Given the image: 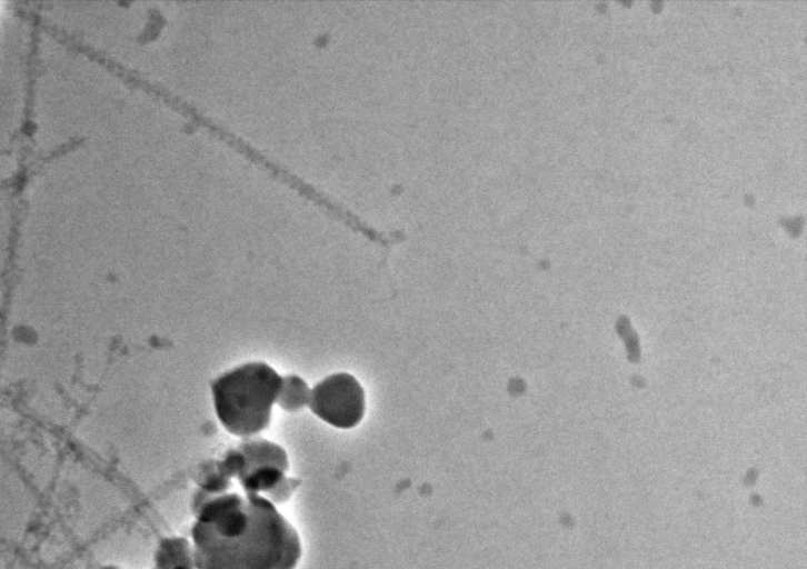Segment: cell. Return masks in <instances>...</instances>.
I'll use <instances>...</instances> for the list:
<instances>
[{
    "instance_id": "cell-2",
    "label": "cell",
    "mask_w": 807,
    "mask_h": 569,
    "mask_svg": "<svg viewBox=\"0 0 807 569\" xmlns=\"http://www.w3.org/2000/svg\"><path fill=\"white\" fill-rule=\"evenodd\" d=\"M282 377L269 365L248 362L219 376L211 385L216 415L239 437L265 430L277 403Z\"/></svg>"
},
{
    "instance_id": "cell-4",
    "label": "cell",
    "mask_w": 807,
    "mask_h": 569,
    "mask_svg": "<svg viewBox=\"0 0 807 569\" xmlns=\"http://www.w3.org/2000/svg\"><path fill=\"white\" fill-rule=\"evenodd\" d=\"M237 481L241 491L262 496L276 506L288 501L299 485L297 479L287 477L286 470L276 466L253 468Z\"/></svg>"
},
{
    "instance_id": "cell-3",
    "label": "cell",
    "mask_w": 807,
    "mask_h": 569,
    "mask_svg": "<svg viewBox=\"0 0 807 569\" xmlns=\"http://www.w3.org/2000/svg\"><path fill=\"white\" fill-rule=\"evenodd\" d=\"M308 407L326 423L339 429H351L365 416V390L352 375L332 373L310 390Z\"/></svg>"
},
{
    "instance_id": "cell-1",
    "label": "cell",
    "mask_w": 807,
    "mask_h": 569,
    "mask_svg": "<svg viewBox=\"0 0 807 569\" xmlns=\"http://www.w3.org/2000/svg\"><path fill=\"white\" fill-rule=\"evenodd\" d=\"M197 569H296V528L262 496L231 490L203 505L190 528Z\"/></svg>"
},
{
    "instance_id": "cell-6",
    "label": "cell",
    "mask_w": 807,
    "mask_h": 569,
    "mask_svg": "<svg viewBox=\"0 0 807 569\" xmlns=\"http://www.w3.org/2000/svg\"><path fill=\"white\" fill-rule=\"evenodd\" d=\"M241 453L243 467L238 479L247 471L263 467L276 466L288 470L289 460L286 450L279 445L266 439H246L238 448ZM237 479V480H238Z\"/></svg>"
},
{
    "instance_id": "cell-8",
    "label": "cell",
    "mask_w": 807,
    "mask_h": 569,
    "mask_svg": "<svg viewBox=\"0 0 807 569\" xmlns=\"http://www.w3.org/2000/svg\"><path fill=\"white\" fill-rule=\"evenodd\" d=\"M99 569H121V568L116 565L109 563V565L101 566Z\"/></svg>"
},
{
    "instance_id": "cell-7",
    "label": "cell",
    "mask_w": 807,
    "mask_h": 569,
    "mask_svg": "<svg viewBox=\"0 0 807 569\" xmlns=\"http://www.w3.org/2000/svg\"><path fill=\"white\" fill-rule=\"evenodd\" d=\"M310 390L306 381L296 375L282 377L277 405L289 412L298 411L308 406Z\"/></svg>"
},
{
    "instance_id": "cell-5",
    "label": "cell",
    "mask_w": 807,
    "mask_h": 569,
    "mask_svg": "<svg viewBox=\"0 0 807 569\" xmlns=\"http://www.w3.org/2000/svg\"><path fill=\"white\" fill-rule=\"evenodd\" d=\"M151 569H197L190 538L178 535L162 537L155 548Z\"/></svg>"
}]
</instances>
